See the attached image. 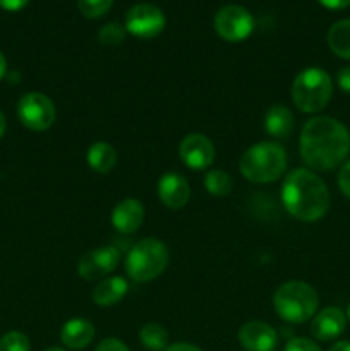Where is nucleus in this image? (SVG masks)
Listing matches in <instances>:
<instances>
[{
  "mask_svg": "<svg viewBox=\"0 0 350 351\" xmlns=\"http://www.w3.org/2000/svg\"><path fill=\"white\" fill-rule=\"evenodd\" d=\"M350 151L347 127L331 117L307 120L301 132V156L309 168L328 171L343 163Z\"/></svg>",
  "mask_w": 350,
  "mask_h": 351,
  "instance_id": "1",
  "label": "nucleus"
},
{
  "mask_svg": "<svg viewBox=\"0 0 350 351\" xmlns=\"http://www.w3.org/2000/svg\"><path fill=\"white\" fill-rule=\"evenodd\" d=\"M281 202L294 218L312 223L329 208V191L325 182L307 168H297L281 185Z\"/></svg>",
  "mask_w": 350,
  "mask_h": 351,
  "instance_id": "2",
  "label": "nucleus"
},
{
  "mask_svg": "<svg viewBox=\"0 0 350 351\" xmlns=\"http://www.w3.org/2000/svg\"><path fill=\"white\" fill-rule=\"evenodd\" d=\"M287 168V153L277 143H259L250 146L239 161V170L254 184L278 180Z\"/></svg>",
  "mask_w": 350,
  "mask_h": 351,
  "instance_id": "3",
  "label": "nucleus"
},
{
  "mask_svg": "<svg viewBox=\"0 0 350 351\" xmlns=\"http://www.w3.org/2000/svg\"><path fill=\"white\" fill-rule=\"evenodd\" d=\"M319 298L314 288L304 281H287L273 297V307L283 321L302 324L314 317Z\"/></svg>",
  "mask_w": 350,
  "mask_h": 351,
  "instance_id": "4",
  "label": "nucleus"
},
{
  "mask_svg": "<svg viewBox=\"0 0 350 351\" xmlns=\"http://www.w3.org/2000/svg\"><path fill=\"white\" fill-rule=\"evenodd\" d=\"M168 259L170 254L161 240L143 239L127 254L126 271L136 283H146L163 273Z\"/></svg>",
  "mask_w": 350,
  "mask_h": 351,
  "instance_id": "5",
  "label": "nucleus"
},
{
  "mask_svg": "<svg viewBox=\"0 0 350 351\" xmlns=\"http://www.w3.org/2000/svg\"><path fill=\"white\" fill-rule=\"evenodd\" d=\"M333 95V82L323 69L309 67L295 77L292 84L294 105L304 113H318L329 103Z\"/></svg>",
  "mask_w": 350,
  "mask_h": 351,
  "instance_id": "6",
  "label": "nucleus"
},
{
  "mask_svg": "<svg viewBox=\"0 0 350 351\" xmlns=\"http://www.w3.org/2000/svg\"><path fill=\"white\" fill-rule=\"evenodd\" d=\"M17 115L23 125L31 130H47L55 122V105L43 93H27L19 99L17 105Z\"/></svg>",
  "mask_w": 350,
  "mask_h": 351,
  "instance_id": "7",
  "label": "nucleus"
},
{
  "mask_svg": "<svg viewBox=\"0 0 350 351\" xmlns=\"http://www.w3.org/2000/svg\"><path fill=\"white\" fill-rule=\"evenodd\" d=\"M254 19L250 12L244 7L225 5L216 12L215 31L220 38L226 41H242L253 33Z\"/></svg>",
  "mask_w": 350,
  "mask_h": 351,
  "instance_id": "8",
  "label": "nucleus"
},
{
  "mask_svg": "<svg viewBox=\"0 0 350 351\" xmlns=\"http://www.w3.org/2000/svg\"><path fill=\"white\" fill-rule=\"evenodd\" d=\"M165 14L153 3H137L130 7L126 16L127 33L141 38V40H151L158 36L165 29Z\"/></svg>",
  "mask_w": 350,
  "mask_h": 351,
  "instance_id": "9",
  "label": "nucleus"
},
{
  "mask_svg": "<svg viewBox=\"0 0 350 351\" xmlns=\"http://www.w3.org/2000/svg\"><path fill=\"white\" fill-rule=\"evenodd\" d=\"M120 252L117 247H100V249L89 250L81 257L78 264L79 276L84 280L93 281L106 276L119 266Z\"/></svg>",
  "mask_w": 350,
  "mask_h": 351,
  "instance_id": "10",
  "label": "nucleus"
},
{
  "mask_svg": "<svg viewBox=\"0 0 350 351\" xmlns=\"http://www.w3.org/2000/svg\"><path fill=\"white\" fill-rule=\"evenodd\" d=\"M178 154L185 167L205 170L215 160V146L205 134H189L178 146Z\"/></svg>",
  "mask_w": 350,
  "mask_h": 351,
  "instance_id": "11",
  "label": "nucleus"
},
{
  "mask_svg": "<svg viewBox=\"0 0 350 351\" xmlns=\"http://www.w3.org/2000/svg\"><path fill=\"white\" fill-rule=\"evenodd\" d=\"M239 341L247 351H273L277 348L278 335L266 322L250 321L239 329Z\"/></svg>",
  "mask_w": 350,
  "mask_h": 351,
  "instance_id": "12",
  "label": "nucleus"
},
{
  "mask_svg": "<svg viewBox=\"0 0 350 351\" xmlns=\"http://www.w3.org/2000/svg\"><path fill=\"white\" fill-rule=\"evenodd\" d=\"M158 197L170 209L184 208L191 197L189 182L185 180L184 175L175 173V171L161 175V178L158 180Z\"/></svg>",
  "mask_w": 350,
  "mask_h": 351,
  "instance_id": "13",
  "label": "nucleus"
},
{
  "mask_svg": "<svg viewBox=\"0 0 350 351\" xmlns=\"http://www.w3.org/2000/svg\"><path fill=\"white\" fill-rule=\"evenodd\" d=\"M347 317L342 308L326 307L312 317L311 332L319 341H331L345 331Z\"/></svg>",
  "mask_w": 350,
  "mask_h": 351,
  "instance_id": "14",
  "label": "nucleus"
},
{
  "mask_svg": "<svg viewBox=\"0 0 350 351\" xmlns=\"http://www.w3.org/2000/svg\"><path fill=\"white\" fill-rule=\"evenodd\" d=\"M144 221V206L137 199H126L119 202L112 213V225L120 233H134Z\"/></svg>",
  "mask_w": 350,
  "mask_h": 351,
  "instance_id": "15",
  "label": "nucleus"
},
{
  "mask_svg": "<svg viewBox=\"0 0 350 351\" xmlns=\"http://www.w3.org/2000/svg\"><path fill=\"white\" fill-rule=\"evenodd\" d=\"M95 338V326L86 319H71L62 326L60 339L67 348L82 350Z\"/></svg>",
  "mask_w": 350,
  "mask_h": 351,
  "instance_id": "16",
  "label": "nucleus"
},
{
  "mask_svg": "<svg viewBox=\"0 0 350 351\" xmlns=\"http://www.w3.org/2000/svg\"><path fill=\"white\" fill-rule=\"evenodd\" d=\"M127 290H129V285L124 278L120 276H112L106 278V280L100 281L98 285L93 290V302L100 307H110V305H115L126 297Z\"/></svg>",
  "mask_w": 350,
  "mask_h": 351,
  "instance_id": "17",
  "label": "nucleus"
},
{
  "mask_svg": "<svg viewBox=\"0 0 350 351\" xmlns=\"http://www.w3.org/2000/svg\"><path fill=\"white\" fill-rule=\"evenodd\" d=\"M264 129L270 136L278 137V139L288 137L294 129V115L283 105L271 106L264 117Z\"/></svg>",
  "mask_w": 350,
  "mask_h": 351,
  "instance_id": "18",
  "label": "nucleus"
},
{
  "mask_svg": "<svg viewBox=\"0 0 350 351\" xmlns=\"http://www.w3.org/2000/svg\"><path fill=\"white\" fill-rule=\"evenodd\" d=\"M86 160H88L89 168L96 173H108L117 163V151L113 149L112 144L100 141V143L91 144Z\"/></svg>",
  "mask_w": 350,
  "mask_h": 351,
  "instance_id": "19",
  "label": "nucleus"
},
{
  "mask_svg": "<svg viewBox=\"0 0 350 351\" xmlns=\"http://www.w3.org/2000/svg\"><path fill=\"white\" fill-rule=\"evenodd\" d=\"M328 45L333 53L350 60V19L338 21L329 27Z\"/></svg>",
  "mask_w": 350,
  "mask_h": 351,
  "instance_id": "20",
  "label": "nucleus"
},
{
  "mask_svg": "<svg viewBox=\"0 0 350 351\" xmlns=\"http://www.w3.org/2000/svg\"><path fill=\"white\" fill-rule=\"evenodd\" d=\"M139 341L150 351H165L168 346V332L163 326L150 322L141 328Z\"/></svg>",
  "mask_w": 350,
  "mask_h": 351,
  "instance_id": "21",
  "label": "nucleus"
},
{
  "mask_svg": "<svg viewBox=\"0 0 350 351\" xmlns=\"http://www.w3.org/2000/svg\"><path fill=\"white\" fill-rule=\"evenodd\" d=\"M205 187L215 197H223L232 191V178L223 170H211L205 177Z\"/></svg>",
  "mask_w": 350,
  "mask_h": 351,
  "instance_id": "22",
  "label": "nucleus"
},
{
  "mask_svg": "<svg viewBox=\"0 0 350 351\" xmlns=\"http://www.w3.org/2000/svg\"><path fill=\"white\" fill-rule=\"evenodd\" d=\"M112 2L113 0H78V9L82 16L96 19L108 12Z\"/></svg>",
  "mask_w": 350,
  "mask_h": 351,
  "instance_id": "23",
  "label": "nucleus"
},
{
  "mask_svg": "<svg viewBox=\"0 0 350 351\" xmlns=\"http://www.w3.org/2000/svg\"><path fill=\"white\" fill-rule=\"evenodd\" d=\"M126 27L120 26L117 23H108L100 29L98 38L102 41V45H106V47H117L124 41L126 38Z\"/></svg>",
  "mask_w": 350,
  "mask_h": 351,
  "instance_id": "24",
  "label": "nucleus"
},
{
  "mask_svg": "<svg viewBox=\"0 0 350 351\" xmlns=\"http://www.w3.org/2000/svg\"><path fill=\"white\" fill-rule=\"evenodd\" d=\"M30 339L19 331H10L0 338V351H30Z\"/></svg>",
  "mask_w": 350,
  "mask_h": 351,
  "instance_id": "25",
  "label": "nucleus"
},
{
  "mask_svg": "<svg viewBox=\"0 0 350 351\" xmlns=\"http://www.w3.org/2000/svg\"><path fill=\"white\" fill-rule=\"evenodd\" d=\"M285 351H321V348L307 338H294L287 343Z\"/></svg>",
  "mask_w": 350,
  "mask_h": 351,
  "instance_id": "26",
  "label": "nucleus"
},
{
  "mask_svg": "<svg viewBox=\"0 0 350 351\" xmlns=\"http://www.w3.org/2000/svg\"><path fill=\"white\" fill-rule=\"evenodd\" d=\"M338 187L350 199V160L342 167L338 173Z\"/></svg>",
  "mask_w": 350,
  "mask_h": 351,
  "instance_id": "27",
  "label": "nucleus"
},
{
  "mask_svg": "<svg viewBox=\"0 0 350 351\" xmlns=\"http://www.w3.org/2000/svg\"><path fill=\"white\" fill-rule=\"evenodd\" d=\"M96 351H130V350L127 348L126 343H122L120 339L106 338V339H103L102 343H100Z\"/></svg>",
  "mask_w": 350,
  "mask_h": 351,
  "instance_id": "28",
  "label": "nucleus"
},
{
  "mask_svg": "<svg viewBox=\"0 0 350 351\" xmlns=\"http://www.w3.org/2000/svg\"><path fill=\"white\" fill-rule=\"evenodd\" d=\"M336 81H338V86L342 88V91L350 95V67H343L338 72V75H336Z\"/></svg>",
  "mask_w": 350,
  "mask_h": 351,
  "instance_id": "29",
  "label": "nucleus"
},
{
  "mask_svg": "<svg viewBox=\"0 0 350 351\" xmlns=\"http://www.w3.org/2000/svg\"><path fill=\"white\" fill-rule=\"evenodd\" d=\"M30 0H0V7L5 10H10V12H16V10H21L23 7L27 5Z\"/></svg>",
  "mask_w": 350,
  "mask_h": 351,
  "instance_id": "30",
  "label": "nucleus"
},
{
  "mask_svg": "<svg viewBox=\"0 0 350 351\" xmlns=\"http://www.w3.org/2000/svg\"><path fill=\"white\" fill-rule=\"evenodd\" d=\"M319 3H323L325 7H328V9H345V7L350 5V0H318Z\"/></svg>",
  "mask_w": 350,
  "mask_h": 351,
  "instance_id": "31",
  "label": "nucleus"
},
{
  "mask_svg": "<svg viewBox=\"0 0 350 351\" xmlns=\"http://www.w3.org/2000/svg\"><path fill=\"white\" fill-rule=\"evenodd\" d=\"M165 351H201L196 345H191V343H174V345L167 346Z\"/></svg>",
  "mask_w": 350,
  "mask_h": 351,
  "instance_id": "32",
  "label": "nucleus"
},
{
  "mask_svg": "<svg viewBox=\"0 0 350 351\" xmlns=\"http://www.w3.org/2000/svg\"><path fill=\"white\" fill-rule=\"evenodd\" d=\"M329 351H350V341H340L333 345Z\"/></svg>",
  "mask_w": 350,
  "mask_h": 351,
  "instance_id": "33",
  "label": "nucleus"
},
{
  "mask_svg": "<svg viewBox=\"0 0 350 351\" xmlns=\"http://www.w3.org/2000/svg\"><path fill=\"white\" fill-rule=\"evenodd\" d=\"M5 74H7V60L5 57H3L2 51H0V81H2Z\"/></svg>",
  "mask_w": 350,
  "mask_h": 351,
  "instance_id": "34",
  "label": "nucleus"
},
{
  "mask_svg": "<svg viewBox=\"0 0 350 351\" xmlns=\"http://www.w3.org/2000/svg\"><path fill=\"white\" fill-rule=\"evenodd\" d=\"M3 132H5V117L0 112V137L3 136Z\"/></svg>",
  "mask_w": 350,
  "mask_h": 351,
  "instance_id": "35",
  "label": "nucleus"
},
{
  "mask_svg": "<svg viewBox=\"0 0 350 351\" xmlns=\"http://www.w3.org/2000/svg\"><path fill=\"white\" fill-rule=\"evenodd\" d=\"M45 351H65V350H62V348H48V350H45Z\"/></svg>",
  "mask_w": 350,
  "mask_h": 351,
  "instance_id": "36",
  "label": "nucleus"
},
{
  "mask_svg": "<svg viewBox=\"0 0 350 351\" xmlns=\"http://www.w3.org/2000/svg\"><path fill=\"white\" fill-rule=\"evenodd\" d=\"M349 319H350V305H349Z\"/></svg>",
  "mask_w": 350,
  "mask_h": 351,
  "instance_id": "37",
  "label": "nucleus"
}]
</instances>
